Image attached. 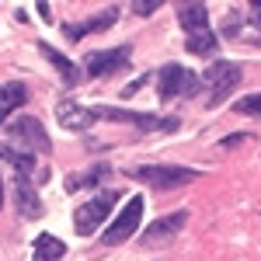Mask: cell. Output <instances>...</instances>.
<instances>
[{
    "label": "cell",
    "mask_w": 261,
    "mask_h": 261,
    "mask_svg": "<svg viewBox=\"0 0 261 261\" xmlns=\"http://www.w3.org/2000/svg\"><path fill=\"white\" fill-rule=\"evenodd\" d=\"M122 174H129L133 181H140V185L153 188V192H174V188L192 185L202 171L185 167V164H136V167H125Z\"/></svg>",
    "instance_id": "cell-1"
},
{
    "label": "cell",
    "mask_w": 261,
    "mask_h": 261,
    "mask_svg": "<svg viewBox=\"0 0 261 261\" xmlns=\"http://www.w3.org/2000/svg\"><path fill=\"white\" fill-rule=\"evenodd\" d=\"M98 122H125L140 133H178L181 119L178 115H153V112H133V108H119V105H94L91 108Z\"/></svg>",
    "instance_id": "cell-2"
},
{
    "label": "cell",
    "mask_w": 261,
    "mask_h": 261,
    "mask_svg": "<svg viewBox=\"0 0 261 261\" xmlns=\"http://www.w3.org/2000/svg\"><path fill=\"white\" fill-rule=\"evenodd\" d=\"M119 199H125L122 188H101L94 199H84L73 209V233L77 237H94L101 226H105V220L112 216V209H115Z\"/></svg>",
    "instance_id": "cell-3"
},
{
    "label": "cell",
    "mask_w": 261,
    "mask_h": 261,
    "mask_svg": "<svg viewBox=\"0 0 261 261\" xmlns=\"http://www.w3.org/2000/svg\"><path fill=\"white\" fill-rule=\"evenodd\" d=\"M205 91L202 84V73L181 66V63H167L157 70V98L167 105V101H178V98H199Z\"/></svg>",
    "instance_id": "cell-4"
},
{
    "label": "cell",
    "mask_w": 261,
    "mask_h": 261,
    "mask_svg": "<svg viewBox=\"0 0 261 261\" xmlns=\"http://www.w3.org/2000/svg\"><path fill=\"white\" fill-rule=\"evenodd\" d=\"M241 81H244L241 63L213 60L209 66H205V73H202V84H205V105H209V108H220L223 101L241 87Z\"/></svg>",
    "instance_id": "cell-5"
},
{
    "label": "cell",
    "mask_w": 261,
    "mask_h": 261,
    "mask_svg": "<svg viewBox=\"0 0 261 261\" xmlns=\"http://www.w3.org/2000/svg\"><path fill=\"white\" fill-rule=\"evenodd\" d=\"M129 63H133V45L122 42V45H112V49H94V53H87L81 70H84V77H91V81H105V77L125 73Z\"/></svg>",
    "instance_id": "cell-6"
},
{
    "label": "cell",
    "mask_w": 261,
    "mask_h": 261,
    "mask_svg": "<svg viewBox=\"0 0 261 261\" xmlns=\"http://www.w3.org/2000/svg\"><path fill=\"white\" fill-rule=\"evenodd\" d=\"M4 133H7V140L14 143V146L28 150V153H42V157L53 153V140H49V133H45L39 115H21V119L7 122Z\"/></svg>",
    "instance_id": "cell-7"
},
{
    "label": "cell",
    "mask_w": 261,
    "mask_h": 261,
    "mask_svg": "<svg viewBox=\"0 0 261 261\" xmlns=\"http://www.w3.org/2000/svg\"><path fill=\"white\" fill-rule=\"evenodd\" d=\"M143 213H146V202L136 195V199H129L125 205H122V213L112 220V226L108 230H101V244L105 247H115V244H125L136 230H140V220Z\"/></svg>",
    "instance_id": "cell-8"
},
{
    "label": "cell",
    "mask_w": 261,
    "mask_h": 261,
    "mask_svg": "<svg viewBox=\"0 0 261 261\" xmlns=\"http://www.w3.org/2000/svg\"><path fill=\"white\" fill-rule=\"evenodd\" d=\"M185 226H188V209H174V213L157 216V220L150 223V226L140 233V244L143 247H153V251H157V247H167Z\"/></svg>",
    "instance_id": "cell-9"
},
{
    "label": "cell",
    "mask_w": 261,
    "mask_h": 261,
    "mask_svg": "<svg viewBox=\"0 0 261 261\" xmlns=\"http://www.w3.org/2000/svg\"><path fill=\"white\" fill-rule=\"evenodd\" d=\"M115 21H119V7H105V11H98V14H91V18H84V21H66L63 35H66V42H84V35L108 32Z\"/></svg>",
    "instance_id": "cell-10"
},
{
    "label": "cell",
    "mask_w": 261,
    "mask_h": 261,
    "mask_svg": "<svg viewBox=\"0 0 261 261\" xmlns=\"http://www.w3.org/2000/svg\"><path fill=\"white\" fill-rule=\"evenodd\" d=\"M11 192H14V205H18V216L21 220H39L42 213H45V205L39 199V185L32 178H14L11 181Z\"/></svg>",
    "instance_id": "cell-11"
},
{
    "label": "cell",
    "mask_w": 261,
    "mask_h": 261,
    "mask_svg": "<svg viewBox=\"0 0 261 261\" xmlns=\"http://www.w3.org/2000/svg\"><path fill=\"white\" fill-rule=\"evenodd\" d=\"M56 122H60L66 133H87L98 119H94L91 108H84L81 101L63 98V101H56Z\"/></svg>",
    "instance_id": "cell-12"
},
{
    "label": "cell",
    "mask_w": 261,
    "mask_h": 261,
    "mask_svg": "<svg viewBox=\"0 0 261 261\" xmlns=\"http://www.w3.org/2000/svg\"><path fill=\"white\" fill-rule=\"evenodd\" d=\"M35 49H39L42 56L49 60V66H53V70H60V77H63V87H66V91H73V87L81 84L84 70H81V66H77L73 60H70L66 53H60V49H56V45H49V42H39Z\"/></svg>",
    "instance_id": "cell-13"
},
{
    "label": "cell",
    "mask_w": 261,
    "mask_h": 261,
    "mask_svg": "<svg viewBox=\"0 0 261 261\" xmlns=\"http://www.w3.org/2000/svg\"><path fill=\"white\" fill-rule=\"evenodd\" d=\"M0 161H4V164H11V167L18 171L21 178H32V174H35V185L49 181V174L35 167V153L21 150V146H14V143H0Z\"/></svg>",
    "instance_id": "cell-14"
},
{
    "label": "cell",
    "mask_w": 261,
    "mask_h": 261,
    "mask_svg": "<svg viewBox=\"0 0 261 261\" xmlns=\"http://www.w3.org/2000/svg\"><path fill=\"white\" fill-rule=\"evenodd\" d=\"M28 98H32V91H28V84H24V81L0 84V122H7L18 108H24Z\"/></svg>",
    "instance_id": "cell-15"
},
{
    "label": "cell",
    "mask_w": 261,
    "mask_h": 261,
    "mask_svg": "<svg viewBox=\"0 0 261 261\" xmlns=\"http://www.w3.org/2000/svg\"><path fill=\"white\" fill-rule=\"evenodd\" d=\"M178 24L185 32V39L205 32L209 28V7L205 4H178Z\"/></svg>",
    "instance_id": "cell-16"
},
{
    "label": "cell",
    "mask_w": 261,
    "mask_h": 261,
    "mask_svg": "<svg viewBox=\"0 0 261 261\" xmlns=\"http://www.w3.org/2000/svg\"><path fill=\"white\" fill-rule=\"evenodd\" d=\"M115 174V167L112 164H94V167H87V171H81V174H70L66 178V192H81V188H98V185H105V181Z\"/></svg>",
    "instance_id": "cell-17"
},
{
    "label": "cell",
    "mask_w": 261,
    "mask_h": 261,
    "mask_svg": "<svg viewBox=\"0 0 261 261\" xmlns=\"http://www.w3.org/2000/svg\"><path fill=\"white\" fill-rule=\"evenodd\" d=\"M66 254V244L53 233H39L32 241V261H60Z\"/></svg>",
    "instance_id": "cell-18"
},
{
    "label": "cell",
    "mask_w": 261,
    "mask_h": 261,
    "mask_svg": "<svg viewBox=\"0 0 261 261\" xmlns=\"http://www.w3.org/2000/svg\"><path fill=\"white\" fill-rule=\"evenodd\" d=\"M185 49H188L192 56H216V53H220V35H216L213 28H205L199 35L185 39Z\"/></svg>",
    "instance_id": "cell-19"
},
{
    "label": "cell",
    "mask_w": 261,
    "mask_h": 261,
    "mask_svg": "<svg viewBox=\"0 0 261 261\" xmlns=\"http://www.w3.org/2000/svg\"><path fill=\"white\" fill-rule=\"evenodd\" d=\"M230 108H233V115H251V119H261V91H258V94H247V98H237Z\"/></svg>",
    "instance_id": "cell-20"
},
{
    "label": "cell",
    "mask_w": 261,
    "mask_h": 261,
    "mask_svg": "<svg viewBox=\"0 0 261 261\" xmlns=\"http://www.w3.org/2000/svg\"><path fill=\"white\" fill-rule=\"evenodd\" d=\"M161 11V0H136L133 4V14L136 18H150V14H157Z\"/></svg>",
    "instance_id": "cell-21"
},
{
    "label": "cell",
    "mask_w": 261,
    "mask_h": 261,
    "mask_svg": "<svg viewBox=\"0 0 261 261\" xmlns=\"http://www.w3.org/2000/svg\"><path fill=\"white\" fill-rule=\"evenodd\" d=\"M241 143H254V136H251V133H230V136L220 140V150H233V146H241Z\"/></svg>",
    "instance_id": "cell-22"
},
{
    "label": "cell",
    "mask_w": 261,
    "mask_h": 261,
    "mask_svg": "<svg viewBox=\"0 0 261 261\" xmlns=\"http://www.w3.org/2000/svg\"><path fill=\"white\" fill-rule=\"evenodd\" d=\"M247 21L261 32V0H251V7H247Z\"/></svg>",
    "instance_id": "cell-23"
},
{
    "label": "cell",
    "mask_w": 261,
    "mask_h": 261,
    "mask_svg": "<svg viewBox=\"0 0 261 261\" xmlns=\"http://www.w3.org/2000/svg\"><path fill=\"white\" fill-rule=\"evenodd\" d=\"M146 81H150V73H143L140 81H133V84H125V87H122V94H125V98H133V94H136V91H140V87H143V84H146Z\"/></svg>",
    "instance_id": "cell-24"
},
{
    "label": "cell",
    "mask_w": 261,
    "mask_h": 261,
    "mask_svg": "<svg viewBox=\"0 0 261 261\" xmlns=\"http://www.w3.org/2000/svg\"><path fill=\"white\" fill-rule=\"evenodd\" d=\"M39 14H42L45 21H53V11H49V4H45V0H39Z\"/></svg>",
    "instance_id": "cell-25"
},
{
    "label": "cell",
    "mask_w": 261,
    "mask_h": 261,
    "mask_svg": "<svg viewBox=\"0 0 261 261\" xmlns=\"http://www.w3.org/2000/svg\"><path fill=\"white\" fill-rule=\"evenodd\" d=\"M0 205H4V178H0Z\"/></svg>",
    "instance_id": "cell-26"
}]
</instances>
